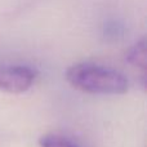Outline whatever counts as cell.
Instances as JSON below:
<instances>
[{"label":"cell","instance_id":"cell-4","mask_svg":"<svg viewBox=\"0 0 147 147\" xmlns=\"http://www.w3.org/2000/svg\"><path fill=\"white\" fill-rule=\"evenodd\" d=\"M40 147H80L72 140L59 134H45L41 136L39 140Z\"/></svg>","mask_w":147,"mask_h":147},{"label":"cell","instance_id":"cell-3","mask_svg":"<svg viewBox=\"0 0 147 147\" xmlns=\"http://www.w3.org/2000/svg\"><path fill=\"white\" fill-rule=\"evenodd\" d=\"M125 59L129 65H132L133 67L142 70V72H146L147 69V44L146 39H141L140 41L134 44L133 47H130L129 51L127 52Z\"/></svg>","mask_w":147,"mask_h":147},{"label":"cell","instance_id":"cell-1","mask_svg":"<svg viewBox=\"0 0 147 147\" xmlns=\"http://www.w3.org/2000/svg\"><path fill=\"white\" fill-rule=\"evenodd\" d=\"M65 78L76 90L89 94H124L129 88V81L123 72L90 62L70 66Z\"/></svg>","mask_w":147,"mask_h":147},{"label":"cell","instance_id":"cell-2","mask_svg":"<svg viewBox=\"0 0 147 147\" xmlns=\"http://www.w3.org/2000/svg\"><path fill=\"white\" fill-rule=\"evenodd\" d=\"M38 72L30 66L4 65L0 66V90L12 94L27 92L34 85Z\"/></svg>","mask_w":147,"mask_h":147}]
</instances>
